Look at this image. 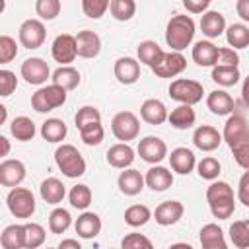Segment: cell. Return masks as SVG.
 <instances>
[{
  "mask_svg": "<svg viewBox=\"0 0 249 249\" xmlns=\"http://www.w3.org/2000/svg\"><path fill=\"white\" fill-rule=\"evenodd\" d=\"M222 136L230 146L235 163L243 169H249V123L245 117L231 113L224 124Z\"/></svg>",
  "mask_w": 249,
  "mask_h": 249,
  "instance_id": "1",
  "label": "cell"
},
{
  "mask_svg": "<svg viewBox=\"0 0 249 249\" xmlns=\"http://www.w3.org/2000/svg\"><path fill=\"white\" fill-rule=\"evenodd\" d=\"M206 202L210 206V212L218 220H228L235 212V196L233 189L226 181H212L206 189Z\"/></svg>",
  "mask_w": 249,
  "mask_h": 249,
  "instance_id": "2",
  "label": "cell"
},
{
  "mask_svg": "<svg viewBox=\"0 0 249 249\" xmlns=\"http://www.w3.org/2000/svg\"><path fill=\"white\" fill-rule=\"evenodd\" d=\"M196 33V25L191 16L185 14H175L167 25H165V43L171 47V51H183L187 49Z\"/></svg>",
  "mask_w": 249,
  "mask_h": 249,
  "instance_id": "3",
  "label": "cell"
},
{
  "mask_svg": "<svg viewBox=\"0 0 249 249\" xmlns=\"http://www.w3.org/2000/svg\"><path fill=\"white\" fill-rule=\"evenodd\" d=\"M54 163L62 171V175L70 179H78L86 173V160L72 144H60L54 150Z\"/></svg>",
  "mask_w": 249,
  "mask_h": 249,
  "instance_id": "4",
  "label": "cell"
},
{
  "mask_svg": "<svg viewBox=\"0 0 249 249\" xmlns=\"http://www.w3.org/2000/svg\"><path fill=\"white\" fill-rule=\"evenodd\" d=\"M66 103V89L56 86V84H49V86H41L33 95H31V107L37 113H49L60 105Z\"/></svg>",
  "mask_w": 249,
  "mask_h": 249,
  "instance_id": "5",
  "label": "cell"
},
{
  "mask_svg": "<svg viewBox=\"0 0 249 249\" xmlns=\"http://www.w3.org/2000/svg\"><path fill=\"white\" fill-rule=\"evenodd\" d=\"M169 97L177 103H189V105H196L198 101H202L204 95V88L200 82L196 80H189V78H177L169 84Z\"/></svg>",
  "mask_w": 249,
  "mask_h": 249,
  "instance_id": "6",
  "label": "cell"
},
{
  "mask_svg": "<svg viewBox=\"0 0 249 249\" xmlns=\"http://www.w3.org/2000/svg\"><path fill=\"white\" fill-rule=\"evenodd\" d=\"M6 204H8V210L16 216V218H21V220H27L35 214V196L29 189L25 187H12L8 196H6Z\"/></svg>",
  "mask_w": 249,
  "mask_h": 249,
  "instance_id": "7",
  "label": "cell"
},
{
  "mask_svg": "<svg viewBox=\"0 0 249 249\" xmlns=\"http://www.w3.org/2000/svg\"><path fill=\"white\" fill-rule=\"evenodd\" d=\"M111 132L121 142H130L140 134V121L132 111H119L111 119Z\"/></svg>",
  "mask_w": 249,
  "mask_h": 249,
  "instance_id": "8",
  "label": "cell"
},
{
  "mask_svg": "<svg viewBox=\"0 0 249 249\" xmlns=\"http://www.w3.org/2000/svg\"><path fill=\"white\" fill-rule=\"evenodd\" d=\"M18 37H19L21 47H25L29 51L31 49H39L47 39L45 23L41 19H25L18 29Z\"/></svg>",
  "mask_w": 249,
  "mask_h": 249,
  "instance_id": "9",
  "label": "cell"
},
{
  "mask_svg": "<svg viewBox=\"0 0 249 249\" xmlns=\"http://www.w3.org/2000/svg\"><path fill=\"white\" fill-rule=\"evenodd\" d=\"M19 74H21V78L27 84H31V86H43L51 78V68H49V64L43 58L31 56V58H25L21 62Z\"/></svg>",
  "mask_w": 249,
  "mask_h": 249,
  "instance_id": "10",
  "label": "cell"
},
{
  "mask_svg": "<svg viewBox=\"0 0 249 249\" xmlns=\"http://www.w3.org/2000/svg\"><path fill=\"white\" fill-rule=\"evenodd\" d=\"M51 54L58 64H70L78 56V45H76V35L70 33H60L54 37L51 45Z\"/></svg>",
  "mask_w": 249,
  "mask_h": 249,
  "instance_id": "11",
  "label": "cell"
},
{
  "mask_svg": "<svg viewBox=\"0 0 249 249\" xmlns=\"http://www.w3.org/2000/svg\"><path fill=\"white\" fill-rule=\"evenodd\" d=\"M187 68V58L181 54V51H169L161 56V60L152 66V72L158 78H175Z\"/></svg>",
  "mask_w": 249,
  "mask_h": 249,
  "instance_id": "12",
  "label": "cell"
},
{
  "mask_svg": "<svg viewBox=\"0 0 249 249\" xmlns=\"http://www.w3.org/2000/svg\"><path fill=\"white\" fill-rule=\"evenodd\" d=\"M138 156L146 161V163H160L165 160L167 156V144L160 138V136H144L140 142H138V148H136Z\"/></svg>",
  "mask_w": 249,
  "mask_h": 249,
  "instance_id": "13",
  "label": "cell"
},
{
  "mask_svg": "<svg viewBox=\"0 0 249 249\" xmlns=\"http://www.w3.org/2000/svg\"><path fill=\"white\" fill-rule=\"evenodd\" d=\"M222 140H224L222 132H218V128H214L210 124H200L193 132V144L200 152H214V150H218Z\"/></svg>",
  "mask_w": 249,
  "mask_h": 249,
  "instance_id": "14",
  "label": "cell"
},
{
  "mask_svg": "<svg viewBox=\"0 0 249 249\" xmlns=\"http://www.w3.org/2000/svg\"><path fill=\"white\" fill-rule=\"evenodd\" d=\"M113 72H115V78L119 84H124V86L136 84L140 78V60H136L132 56H121L115 60Z\"/></svg>",
  "mask_w": 249,
  "mask_h": 249,
  "instance_id": "15",
  "label": "cell"
},
{
  "mask_svg": "<svg viewBox=\"0 0 249 249\" xmlns=\"http://www.w3.org/2000/svg\"><path fill=\"white\" fill-rule=\"evenodd\" d=\"M117 185H119V191L123 195L134 196V195L142 193V189L146 185V177L134 167H124L117 177Z\"/></svg>",
  "mask_w": 249,
  "mask_h": 249,
  "instance_id": "16",
  "label": "cell"
},
{
  "mask_svg": "<svg viewBox=\"0 0 249 249\" xmlns=\"http://www.w3.org/2000/svg\"><path fill=\"white\" fill-rule=\"evenodd\" d=\"M185 206L179 200H163L154 210V220L160 226H173L183 218Z\"/></svg>",
  "mask_w": 249,
  "mask_h": 249,
  "instance_id": "17",
  "label": "cell"
},
{
  "mask_svg": "<svg viewBox=\"0 0 249 249\" xmlns=\"http://www.w3.org/2000/svg\"><path fill=\"white\" fill-rule=\"evenodd\" d=\"M25 163L21 160H4L0 163V183L4 187H18L25 179Z\"/></svg>",
  "mask_w": 249,
  "mask_h": 249,
  "instance_id": "18",
  "label": "cell"
},
{
  "mask_svg": "<svg viewBox=\"0 0 249 249\" xmlns=\"http://www.w3.org/2000/svg\"><path fill=\"white\" fill-rule=\"evenodd\" d=\"M169 165H171V171H175L179 175H189L196 167V158H195L193 150H189L185 146H179V148L171 150Z\"/></svg>",
  "mask_w": 249,
  "mask_h": 249,
  "instance_id": "19",
  "label": "cell"
},
{
  "mask_svg": "<svg viewBox=\"0 0 249 249\" xmlns=\"http://www.w3.org/2000/svg\"><path fill=\"white\" fill-rule=\"evenodd\" d=\"M226 18L222 12H216V10H206L202 16H200V31L202 35H206L208 39H216L220 37L222 33H226Z\"/></svg>",
  "mask_w": 249,
  "mask_h": 249,
  "instance_id": "20",
  "label": "cell"
},
{
  "mask_svg": "<svg viewBox=\"0 0 249 249\" xmlns=\"http://www.w3.org/2000/svg\"><path fill=\"white\" fill-rule=\"evenodd\" d=\"M76 45H78V56H82V58H95L101 51V39L91 29L78 31Z\"/></svg>",
  "mask_w": 249,
  "mask_h": 249,
  "instance_id": "21",
  "label": "cell"
},
{
  "mask_svg": "<svg viewBox=\"0 0 249 249\" xmlns=\"http://www.w3.org/2000/svg\"><path fill=\"white\" fill-rule=\"evenodd\" d=\"M167 107L161 99H156V97H150L146 99L142 105H140V117L142 121H146L148 124H163L167 121Z\"/></svg>",
  "mask_w": 249,
  "mask_h": 249,
  "instance_id": "22",
  "label": "cell"
},
{
  "mask_svg": "<svg viewBox=\"0 0 249 249\" xmlns=\"http://www.w3.org/2000/svg\"><path fill=\"white\" fill-rule=\"evenodd\" d=\"M74 230H76V233H78L82 239H93V237H97L99 231H101V218H99L95 212L84 210V212L76 218Z\"/></svg>",
  "mask_w": 249,
  "mask_h": 249,
  "instance_id": "23",
  "label": "cell"
},
{
  "mask_svg": "<svg viewBox=\"0 0 249 249\" xmlns=\"http://www.w3.org/2000/svg\"><path fill=\"white\" fill-rule=\"evenodd\" d=\"M206 107L210 109V113L218 115V117H226V115H231L233 109H235V101L233 97L224 91V89H214L208 93L206 97Z\"/></svg>",
  "mask_w": 249,
  "mask_h": 249,
  "instance_id": "24",
  "label": "cell"
},
{
  "mask_svg": "<svg viewBox=\"0 0 249 249\" xmlns=\"http://www.w3.org/2000/svg\"><path fill=\"white\" fill-rule=\"evenodd\" d=\"M107 163L111 167H117V169H124V167H130L132 161H134V150L128 146V142H119V144H113L107 154Z\"/></svg>",
  "mask_w": 249,
  "mask_h": 249,
  "instance_id": "25",
  "label": "cell"
},
{
  "mask_svg": "<svg viewBox=\"0 0 249 249\" xmlns=\"http://www.w3.org/2000/svg\"><path fill=\"white\" fill-rule=\"evenodd\" d=\"M146 187H150L152 191L156 193H161V191H167L171 185H173V171H169L167 167L163 165H152L148 171H146Z\"/></svg>",
  "mask_w": 249,
  "mask_h": 249,
  "instance_id": "26",
  "label": "cell"
},
{
  "mask_svg": "<svg viewBox=\"0 0 249 249\" xmlns=\"http://www.w3.org/2000/svg\"><path fill=\"white\" fill-rule=\"evenodd\" d=\"M39 195L47 204H60L66 196V187L60 179L56 177H47L45 181H41L39 187Z\"/></svg>",
  "mask_w": 249,
  "mask_h": 249,
  "instance_id": "27",
  "label": "cell"
},
{
  "mask_svg": "<svg viewBox=\"0 0 249 249\" xmlns=\"http://www.w3.org/2000/svg\"><path fill=\"white\" fill-rule=\"evenodd\" d=\"M198 239L202 249H226V237H224V230L218 224H206L200 228L198 231Z\"/></svg>",
  "mask_w": 249,
  "mask_h": 249,
  "instance_id": "28",
  "label": "cell"
},
{
  "mask_svg": "<svg viewBox=\"0 0 249 249\" xmlns=\"http://www.w3.org/2000/svg\"><path fill=\"white\" fill-rule=\"evenodd\" d=\"M167 121H169V124H171L173 128H177V130H187V128H191V126L195 124L196 113H195L193 105H189V103H179V105L167 115Z\"/></svg>",
  "mask_w": 249,
  "mask_h": 249,
  "instance_id": "29",
  "label": "cell"
},
{
  "mask_svg": "<svg viewBox=\"0 0 249 249\" xmlns=\"http://www.w3.org/2000/svg\"><path fill=\"white\" fill-rule=\"evenodd\" d=\"M80 72L74 68V66H70V64H60L53 74H51V82L53 84H56V86H60V88H64L66 91H70V89H76L78 86H80Z\"/></svg>",
  "mask_w": 249,
  "mask_h": 249,
  "instance_id": "30",
  "label": "cell"
},
{
  "mask_svg": "<svg viewBox=\"0 0 249 249\" xmlns=\"http://www.w3.org/2000/svg\"><path fill=\"white\" fill-rule=\"evenodd\" d=\"M191 56L198 66H214L218 58V47L212 41H196Z\"/></svg>",
  "mask_w": 249,
  "mask_h": 249,
  "instance_id": "31",
  "label": "cell"
},
{
  "mask_svg": "<svg viewBox=\"0 0 249 249\" xmlns=\"http://www.w3.org/2000/svg\"><path fill=\"white\" fill-rule=\"evenodd\" d=\"M0 245L4 249H21L25 247V224H10L0 235Z\"/></svg>",
  "mask_w": 249,
  "mask_h": 249,
  "instance_id": "32",
  "label": "cell"
},
{
  "mask_svg": "<svg viewBox=\"0 0 249 249\" xmlns=\"http://www.w3.org/2000/svg\"><path fill=\"white\" fill-rule=\"evenodd\" d=\"M39 132H41L43 140L56 144V142H62V140L66 138V134H68V126H66V123H64L62 119L51 117V119H47V121L41 124V130H39Z\"/></svg>",
  "mask_w": 249,
  "mask_h": 249,
  "instance_id": "33",
  "label": "cell"
},
{
  "mask_svg": "<svg viewBox=\"0 0 249 249\" xmlns=\"http://www.w3.org/2000/svg\"><path fill=\"white\" fill-rule=\"evenodd\" d=\"M136 54H138L140 64H146V66H150V68H152V66H156V64L161 60V56L165 54V51H163L156 41L146 39V41H142V43L138 45Z\"/></svg>",
  "mask_w": 249,
  "mask_h": 249,
  "instance_id": "34",
  "label": "cell"
},
{
  "mask_svg": "<svg viewBox=\"0 0 249 249\" xmlns=\"http://www.w3.org/2000/svg\"><path fill=\"white\" fill-rule=\"evenodd\" d=\"M10 132H12V136H14L16 140H19V142H29V140H33V136L37 134V126H35V123H33L29 117L19 115V117H16V119L10 123Z\"/></svg>",
  "mask_w": 249,
  "mask_h": 249,
  "instance_id": "35",
  "label": "cell"
},
{
  "mask_svg": "<svg viewBox=\"0 0 249 249\" xmlns=\"http://www.w3.org/2000/svg\"><path fill=\"white\" fill-rule=\"evenodd\" d=\"M226 41L231 49H247L249 47V27L245 23H231L226 27Z\"/></svg>",
  "mask_w": 249,
  "mask_h": 249,
  "instance_id": "36",
  "label": "cell"
},
{
  "mask_svg": "<svg viewBox=\"0 0 249 249\" xmlns=\"http://www.w3.org/2000/svg\"><path fill=\"white\" fill-rule=\"evenodd\" d=\"M74 123H76L78 132L80 130H88V128H91L95 124H101V113L93 105H84V107L78 109V113L74 117Z\"/></svg>",
  "mask_w": 249,
  "mask_h": 249,
  "instance_id": "37",
  "label": "cell"
},
{
  "mask_svg": "<svg viewBox=\"0 0 249 249\" xmlns=\"http://www.w3.org/2000/svg\"><path fill=\"white\" fill-rule=\"evenodd\" d=\"M218 86L222 88H230V86H235L241 78L239 74V68L237 66H222V64H216L212 66V76H210Z\"/></svg>",
  "mask_w": 249,
  "mask_h": 249,
  "instance_id": "38",
  "label": "cell"
},
{
  "mask_svg": "<svg viewBox=\"0 0 249 249\" xmlns=\"http://www.w3.org/2000/svg\"><path fill=\"white\" fill-rule=\"evenodd\" d=\"M152 210L146 206V204H132L124 210V222L130 226V228H140L144 224L150 222L152 218Z\"/></svg>",
  "mask_w": 249,
  "mask_h": 249,
  "instance_id": "39",
  "label": "cell"
},
{
  "mask_svg": "<svg viewBox=\"0 0 249 249\" xmlns=\"http://www.w3.org/2000/svg\"><path fill=\"white\" fill-rule=\"evenodd\" d=\"M109 14L117 21H130L136 14V0H111Z\"/></svg>",
  "mask_w": 249,
  "mask_h": 249,
  "instance_id": "40",
  "label": "cell"
},
{
  "mask_svg": "<svg viewBox=\"0 0 249 249\" xmlns=\"http://www.w3.org/2000/svg\"><path fill=\"white\" fill-rule=\"evenodd\" d=\"M91 198H93L91 189L88 185H84V183L74 185L70 189V193H68V200H70L72 208H78V210H86L91 204Z\"/></svg>",
  "mask_w": 249,
  "mask_h": 249,
  "instance_id": "41",
  "label": "cell"
},
{
  "mask_svg": "<svg viewBox=\"0 0 249 249\" xmlns=\"http://www.w3.org/2000/svg\"><path fill=\"white\" fill-rule=\"evenodd\" d=\"M230 239L237 249H249V220H237L230 226Z\"/></svg>",
  "mask_w": 249,
  "mask_h": 249,
  "instance_id": "42",
  "label": "cell"
},
{
  "mask_svg": "<svg viewBox=\"0 0 249 249\" xmlns=\"http://www.w3.org/2000/svg\"><path fill=\"white\" fill-rule=\"evenodd\" d=\"M72 224V216L66 208H54L49 214V230L51 233H64Z\"/></svg>",
  "mask_w": 249,
  "mask_h": 249,
  "instance_id": "43",
  "label": "cell"
},
{
  "mask_svg": "<svg viewBox=\"0 0 249 249\" xmlns=\"http://www.w3.org/2000/svg\"><path fill=\"white\" fill-rule=\"evenodd\" d=\"M45 237H47V231L41 224L37 222H27L25 224V247L27 249H37L45 243Z\"/></svg>",
  "mask_w": 249,
  "mask_h": 249,
  "instance_id": "44",
  "label": "cell"
},
{
  "mask_svg": "<svg viewBox=\"0 0 249 249\" xmlns=\"http://www.w3.org/2000/svg\"><path fill=\"white\" fill-rule=\"evenodd\" d=\"M220 169H222L220 161H218L216 158H212V156H206V158H202V160L196 163V173H198V177H200V179H206V181L218 179Z\"/></svg>",
  "mask_w": 249,
  "mask_h": 249,
  "instance_id": "45",
  "label": "cell"
},
{
  "mask_svg": "<svg viewBox=\"0 0 249 249\" xmlns=\"http://www.w3.org/2000/svg\"><path fill=\"white\" fill-rule=\"evenodd\" d=\"M60 0H37L35 2V12L41 19L51 21L60 14Z\"/></svg>",
  "mask_w": 249,
  "mask_h": 249,
  "instance_id": "46",
  "label": "cell"
},
{
  "mask_svg": "<svg viewBox=\"0 0 249 249\" xmlns=\"http://www.w3.org/2000/svg\"><path fill=\"white\" fill-rule=\"evenodd\" d=\"M111 0H82V12L89 19H99L109 10Z\"/></svg>",
  "mask_w": 249,
  "mask_h": 249,
  "instance_id": "47",
  "label": "cell"
},
{
  "mask_svg": "<svg viewBox=\"0 0 249 249\" xmlns=\"http://www.w3.org/2000/svg\"><path fill=\"white\" fill-rule=\"evenodd\" d=\"M18 56V43L10 35H0V64H8Z\"/></svg>",
  "mask_w": 249,
  "mask_h": 249,
  "instance_id": "48",
  "label": "cell"
},
{
  "mask_svg": "<svg viewBox=\"0 0 249 249\" xmlns=\"http://www.w3.org/2000/svg\"><path fill=\"white\" fill-rule=\"evenodd\" d=\"M123 249H152V241L144 233H126L121 241Z\"/></svg>",
  "mask_w": 249,
  "mask_h": 249,
  "instance_id": "49",
  "label": "cell"
},
{
  "mask_svg": "<svg viewBox=\"0 0 249 249\" xmlns=\"http://www.w3.org/2000/svg\"><path fill=\"white\" fill-rule=\"evenodd\" d=\"M16 88H18L16 74L12 70H8V68H2L0 70V95L8 97V95H12L16 91Z\"/></svg>",
  "mask_w": 249,
  "mask_h": 249,
  "instance_id": "50",
  "label": "cell"
},
{
  "mask_svg": "<svg viewBox=\"0 0 249 249\" xmlns=\"http://www.w3.org/2000/svg\"><path fill=\"white\" fill-rule=\"evenodd\" d=\"M103 136H105L103 124H95L88 130H80V138L86 146H99L103 142Z\"/></svg>",
  "mask_w": 249,
  "mask_h": 249,
  "instance_id": "51",
  "label": "cell"
},
{
  "mask_svg": "<svg viewBox=\"0 0 249 249\" xmlns=\"http://www.w3.org/2000/svg\"><path fill=\"white\" fill-rule=\"evenodd\" d=\"M216 64H222V66H237V64H239V54H237V51L231 49V47H220V49H218ZM216 64H214V66H216Z\"/></svg>",
  "mask_w": 249,
  "mask_h": 249,
  "instance_id": "52",
  "label": "cell"
},
{
  "mask_svg": "<svg viewBox=\"0 0 249 249\" xmlns=\"http://www.w3.org/2000/svg\"><path fill=\"white\" fill-rule=\"evenodd\" d=\"M237 200L249 208V169L243 171V175L239 177L237 183Z\"/></svg>",
  "mask_w": 249,
  "mask_h": 249,
  "instance_id": "53",
  "label": "cell"
},
{
  "mask_svg": "<svg viewBox=\"0 0 249 249\" xmlns=\"http://www.w3.org/2000/svg\"><path fill=\"white\" fill-rule=\"evenodd\" d=\"M212 0H183V6L191 14H204Z\"/></svg>",
  "mask_w": 249,
  "mask_h": 249,
  "instance_id": "54",
  "label": "cell"
},
{
  "mask_svg": "<svg viewBox=\"0 0 249 249\" xmlns=\"http://www.w3.org/2000/svg\"><path fill=\"white\" fill-rule=\"evenodd\" d=\"M235 12L243 21H249V0H237L235 2Z\"/></svg>",
  "mask_w": 249,
  "mask_h": 249,
  "instance_id": "55",
  "label": "cell"
},
{
  "mask_svg": "<svg viewBox=\"0 0 249 249\" xmlns=\"http://www.w3.org/2000/svg\"><path fill=\"white\" fill-rule=\"evenodd\" d=\"M58 247L60 249H82V243L78 241V239H62L60 243H58Z\"/></svg>",
  "mask_w": 249,
  "mask_h": 249,
  "instance_id": "56",
  "label": "cell"
},
{
  "mask_svg": "<svg viewBox=\"0 0 249 249\" xmlns=\"http://www.w3.org/2000/svg\"><path fill=\"white\" fill-rule=\"evenodd\" d=\"M241 99H243V105L249 107V76L241 84Z\"/></svg>",
  "mask_w": 249,
  "mask_h": 249,
  "instance_id": "57",
  "label": "cell"
},
{
  "mask_svg": "<svg viewBox=\"0 0 249 249\" xmlns=\"http://www.w3.org/2000/svg\"><path fill=\"white\" fill-rule=\"evenodd\" d=\"M0 144H2V154L0 156H8L10 154V140L6 136H0Z\"/></svg>",
  "mask_w": 249,
  "mask_h": 249,
  "instance_id": "58",
  "label": "cell"
},
{
  "mask_svg": "<svg viewBox=\"0 0 249 249\" xmlns=\"http://www.w3.org/2000/svg\"><path fill=\"white\" fill-rule=\"evenodd\" d=\"M6 117H8V109L0 105V123H6Z\"/></svg>",
  "mask_w": 249,
  "mask_h": 249,
  "instance_id": "59",
  "label": "cell"
}]
</instances>
